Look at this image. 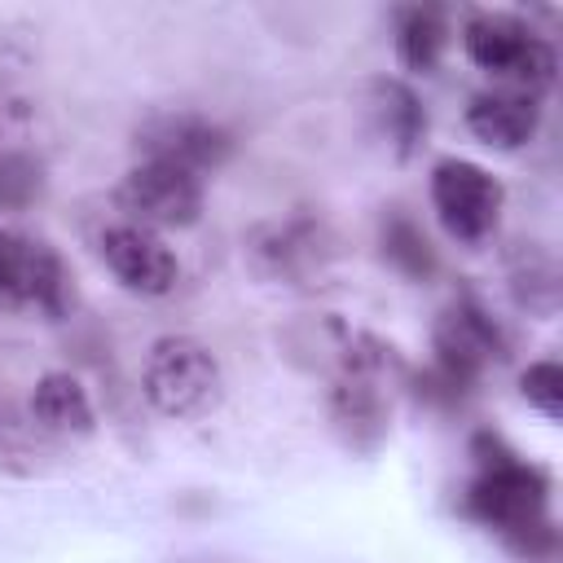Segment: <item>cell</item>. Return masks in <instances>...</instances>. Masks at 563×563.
Instances as JSON below:
<instances>
[{"mask_svg":"<svg viewBox=\"0 0 563 563\" xmlns=\"http://www.w3.org/2000/svg\"><path fill=\"white\" fill-rule=\"evenodd\" d=\"M466 515L497 532L519 554H550L554 550V519H550V475L519 457L501 435L475 440V475L466 484Z\"/></svg>","mask_w":563,"mask_h":563,"instance_id":"6da1fadb","label":"cell"},{"mask_svg":"<svg viewBox=\"0 0 563 563\" xmlns=\"http://www.w3.org/2000/svg\"><path fill=\"white\" fill-rule=\"evenodd\" d=\"M396 347L378 343L369 334H347L339 352V378L330 387V413L339 431L347 435L352 449L369 453L391 422V369H396Z\"/></svg>","mask_w":563,"mask_h":563,"instance_id":"7a4b0ae2","label":"cell"},{"mask_svg":"<svg viewBox=\"0 0 563 563\" xmlns=\"http://www.w3.org/2000/svg\"><path fill=\"white\" fill-rule=\"evenodd\" d=\"M462 48L479 70H488V75L506 79V88H519L532 97H541L559 70L554 44L541 31H532L519 13H506V9L471 13L462 22Z\"/></svg>","mask_w":563,"mask_h":563,"instance_id":"3957f363","label":"cell"},{"mask_svg":"<svg viewBox=\"0 0 563 563\" xmlns=\"http://www.w3.org/2000/svg\"><path fill=\"white\" fill-rule=\"evenodd\" d=\"M145 400L167 418H198L220 405L224 396V369L216 352L194 334H163L145 352L141 369Z\"/></svg>","mask_w":563,"mask_h":563,"instance_id":"277c9868","label":"cell"},{"mask_svg":"<svg viewBox=\"0 0 563 563\" xmlns=\"http://www.w3.org/2000/svg\"><path fill=\"white\" fill-rule=\"evenodd\" d=\"M431 352H435V378L444 391H462L471 387L488 365L506 361L510 343L501 334V325L488 317V308L471 295H457L435 330H431Z\"/></svg>","mask_w":563,"mask_h":563,"instance_id":"5b68a950","label":"cell"},{"mask_svg":"<svg viewBox=\"0 0 563 563\" xmlns=\"http://www.w3.org/2000/svg\"><path fill=\"white\" fill-rule=\"evenodd\" d=\"M431 211L440 220V229L453 238V242H484L497 220H501V207H506V185L471 163V158H440L431 167Z\"/></svg>","mask_w":563,"mask_h":563,"instance_id":"8992f818","label":"cell"},{"mask_svg":"<svg viewBox=\"0 0 563 563\" xmlns=\"http://www.w3.org/2000/svg\"><path fill=\"white\" fill-rule=\"evenodd\" d=\"M136 154H141V163H167L189 176H211L229 163L233 136L220 123H211L207 114L163 110L136 128Z\"/></svg>","mask_w":563,"mask_h":563,"instance_id":"52a82bcc","label":"cell"},{"mask_svg":"<svg viewBox=\"0 0 563 563\" xmlns=\"http://www.w3.org/2000/svg\"><path fill=\"white\" fill-rule=\"evenodd\" d=\"M119 211L128 224L141 229H189L202 216V176H189L167 163H136L119 189H114Z\"/></svg>","mask_w":563,"mask_h":563,"instance_id":"ba28073f","label":"cell"},{"mask_svg":"<svg viewBox=\"0 0 563 563\" xmlns=\"http://www.w3.org/2000/svg\"><path fill=\"white\" fill-rule=\"evenodd\" d=\"M246 260L260 277L268 282H308L312 273L325 268L330 260V233L308 220V216H286V220H264L246 233Z\"/></svg>","mask_w":563,"mask_h":563,"instance_id":"9c48e42d","label":"cell"},{"mask_svg":"<svg viewBox=\"0 0 563 563\" xmlns=\"http://www.w3.org/2000/svg\"><path fill=\"white\" fill-rule=\"evenodd\" d=\"M0 295L57 317L66 308V295H70V277H66L62 255L40 238L0 229Z\"/></svg>","mask_w":563,"mask_h":563,"instance_id":"30bf717a","label":"cell"},{"mask_svg":"<svg viewBox=\"0 0 563 563\" xmlns=\"http://www.w3.org/2000/svg\"><path fill=\"white\" fill-rule=\"evenodd\" d=\"M97 246H101V264L132 295H167L180 277L176 251L154 229H141V224L123 220V224H110Z\"/></svg>","mask_w":563,"mask_h":563,"instance_id":"8fae6325","label":"cell"},{"mask_svg":"<svg viewBox=\"0 0 563 563\" xmlns=\"http://www.w3.org/2000/svg\"><path fill=\"white\" fill-rule=\"evenodd\" d=\"M541 123V97L519 92V88H488L475 92L466 106V128L475 141L493 150H519L537 136Z\"/></svg>","mask_w":563,"mask_h":563,"instance_id":"7c38bea8","label":"cell"},{"mask_svg":"<svg viewBox=\"0 0 563 563\" xmlns=\"http://www.w3.org/2000/svg\"><path fill=\"white\" fill-rule=\"evenodd\" d=\"M26 413H31V422L40 431H53V435H92L97 431L92 396L66 369H48L44 378H35L31 400H26Z\"/></svg>","mask_w":563,"mask_h":563,"instance_id":"4fadbf2b","label":"cell"},{"mask_svg":"<svg viewBox=\"0 0 563 563\" xmlns=\"http://www.w3.org/2000/svg\"><path fill=\"white\" fill-rule=\"evenodd\" d=\"M369 114L400 158H409L418 150V141L427 136V110H422L418 92L400 79H374L369 84Z\"/></svg>","mask_w":563,"mask_h":563,"instance_id":"5bb4252c","label":"cell"},{"mask_svg":"<svg viewBox=\"0 0 563 563\" xmlns=\"http://www.w3.org/2000/svg\"><path fill=\"white\" fill-rule=\"evenodd\" d=\"M449 44V22L431 4H409L396 13V57L413 75H431L444 57Z\"/></svg>","mask_w":563,"mask_h":563,"instance_id":"9a60e30c","label":"cell"},{"mask_svg":"<svg viewBox=\"0 0 563 563\" xmlns=\"http://www.w3.org/2000/svg\"><path fill=\"white\" fill-rule=\"evenodd\" d=\"M506 282H510L515 303H519L528 317H554V308H559V264H554V255H550L545 246L528 242V246L510 260Z\"/></svg>","mask_w":563,"mask_h":563,"instance_id":"2e32d148","label":"cell"},{"mask_svg":"<svg viewBox=\"0 0 563 563\" xmlns=\"http://www.w3.org/2000/svg\"><path fill=\"white\" fill-rule=\"evenodd\" d=\"M383 255H387L391 268H400L413 282H427L435 273V251H431L427 233L405 216H391L383 224Z\"/></svg>","mask_w":563,"mask_h":563,"instance_id":"e0dca14e","label":"cell"},{"mask_svg":"<svg viewBox=\"0 0 563 563\" xmlns=\"http://www.w3.org/2000/svg\"><path fill=\"white\" fill-rule=\"evenodd\" d=\"M40 189H44L40 163L18 150H0V211L31 207L40 198Z\"/></svg>","mask_w":563,"mask_h":563,"instance_id":"ac0fdd59","label":"cell"},{"mask_svg":"<svg viewBox=\"0 0 563 563\" xmlns=\"http://www.w3.org/2000/svg\"><path fill=\"white\" fill-rule=\"evenodd\" d=\"M519 391L541 418H550V422L563 418V369H559V361H532L519 378Z\"/></svg>","mask_w":563,"mask_h":563,"instance_id":"d6986e66","label":"cell"},{"mask_svg":"<svg viewBox=\"0 0 563 563\" xmlns=\"http://www.w3.org/2000/svg\"><path fill=\"white\" fill-rule=\"evenodd\" d=\"M207 563H220V559H207Z\"/></svg>","mask_w":563,"mask_h":563,"instance_id":"ffe728a7","label":"cell"}]
</instances>
